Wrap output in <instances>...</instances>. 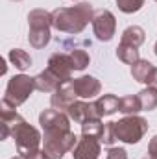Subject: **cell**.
<instances>
[{
  "mask_svg": "<svg viewBox=\"0 0 157 159\" xmlns=\"http://www.w3.org/2000/svg\"><path fill=\"white\" fill-rule=\"evenodd\" d=\"M67 115L70 117V120H74L78 124H83V122H87L91 119H100L94 102H81V100H76L67 109Z\"/></svg>",
  "mask_w": 157,
  "mask_h": 159,
  "instance_id": "10",
  "label": "cell"
},
{
  "mask_svg": "<svg viewBox=\"0 0 157 159\" xmlns=\"http://www.w3.org/2000/svg\"><path fill=\"white\" fill-rule=\"evenodd\" d=\"M100 154H102L100 139L89 137V135H81V139H78V144L72 150L74 159H98Z\"/></svg>",
  "mask_w": 157,
  "mask_h": 159,
  "instance_id": "8",
  "label": "cell"
},
{
  "mask_svg": "<svg viewBox=\"0 0 157 159\" xmlns=\"http://www.w3.org/2000/svg\"><path fill=\"white\" fill-rule=\"evenodd\" d=\"M146 159H152V157H148V156H146Z\"/></svg>",
  "mask_w": 157,
  "mask_h": 159,
  "instance_id": "32",
  "label": "cell"
},
{
  "mask_svg": "<svg viewBox=\"0 0 157 159\" xmlns=\"http://www.w3.org/2000/svg\"><path fill=\"white\" fill-rule=\"evenodd\" d=\"M43 129V150L48 159H63L67 152H72L78 144L76 133L70 129V117L59 109H44L39 115Z\"/></svg>",
  "mask_w": 157,
  "mask_h": 159,
  "instance_id": "1",
  "label": "cell"
},
{
  "mask_svg": "<svg viewBox=\"0 0 157 159\" xmlns=\"http://www.w3.org/2000/svg\"><path fill=\"white\" fill-rule=\"evenodd\" d=\"M94 7L89 2H79L70 7H57L52 11V28L63 34H81L92 22Z\"/></svg>",
  "mask_w": 157,
  "mask_h": 159,
  "instance_id": "2",
  "label": "cell"
},
{
  "mask_svg": "<svg viewBox=\"0 0 157 159\" xmlns=\"http://www.w3.org/2000/svg\"><path fill=\"white\" fill-rule=\"evenodd\" d=\"M6 70H7V67H6V59H2V74H6Z\"/></svg>",
  "mask_w": 157,
  "mask_h": 159,
  "instance_id": "28",
  "label": "cell"
},
{
  "mask_svg": "<svg viewBox=\"0 0 157 159\" xmlns=\"http://www.w3.org/2000/svg\"><path fill=\"white\" fill-rule=\"evenodd\" d=\"M92 32L98 41H111L117 34V19L109 9H96L92 17Z\"/></svg>",
  "mask_w": 157,
  "mask_h": 159,
  "instance_id": "6",
  "label": "cell"
},
{
  "mask_svg": "<svg viewBox=\"0 0 157 159\" xmlns=\"http://www.w3.org/2000/svg\"><path fill=\"white\" fill-rule=\"evenodd\" d=\"M115 141H117L115 126H113V122H105V126H104V133H102V137H100V143H102V144H107V146H113Z\"/></svg>",
  "mask_w": 157,
  "mask_h": 159,
  "instance_id": "23",
  "label": "cell"
},
{
  "mask_svg": "<svg viewBox=\"0 0 157 159\" xmlns=\"http://www.w3.org/2000/svg\"><path fill=\"white\" fill-rule=\"evenodd\" d=\"M34 91H35V78H32L28 74H17L7 81L4 98L19 107L32 96Z\"/></svg>",
  "mask_w": 157,
  "mask_h": 159,
  "instance_id": "5",
  "label": "cell"
},
{
  "mask_svg": "<svg viewBox=\"0 0 157 159\" xmlns=\"http://www.w3.org/2000/svg\"><path fill=\"white\" fill-rule=\"evenodd\" d=\"M117 57L122 63H126V65H135L141 59L139 48H135L131 44H126V43H120L117 46Z\"/></svg>",
  "mask_w": 157,
  "mask_h": 159,
  "instance_id": "16",
  "label": "cell"
},
{
  "mask_svg": "<svg viewBox=\"0 0 157 159\" xmlns=\"http://www.w3.org/2000/svg\"><path fill=\"white\" fill-rule=\"evenodd\" d=\"M105 159H128V152L126 148H120V146H111L107 150V156Z\"/></svg>",
  "mask_w": 157,
  "mask_h": 159,
  "instance_id": "24",
  "label": "cell"
},
{
  "mask_svg": "<svg viewBox=\"0 0 157 159\" xmlns=\"http://www.w3.org/2000/svg\"><path fill=\"white\" fill-rule=\"evenodd\" d=\"M76 98H78V94H76V91H74L72 80H69V81L61 83V85L52 93V96H50V106H52L54 109H59V111H65V113H67V109L76 102Z\"/></svg>",
  "mask_w": 157,
  "mask_h": 159,
  "instance_id": "7",
  "label": "cell"
},
{
  "mask_svg": "<svg viewBox=\"0 0 157 159\" xmlns=\"http://www.w3.org/2000/svg\"><path fill=\"white\" fill-rule=\"evenodd\" d=\"M46 69L52 70L57 78L63 80V81L72 80L70 76H72L74 67H72L70 54H63V52H56V54H52L50 59H48V67H46Z\"/></svg>",
  "mask_w": 157,
  "mask_h": 159,
  "instance_id": "9",
  "label": "cell"
},
{
  "mask_svg": "<svg viewBox=\"0 0 157 159\" xmlns=\"http://www.w3.org/2000/svg\"><path fill=\"white\" fill-rule=\"evenodd\" d=\"M94 106H96V111H98L100 119H102V117H109V115H113V113L118 111L120 98L115 96V94H102V96L94 102Z\"/></svg>",
  "mask_w": 157,
  "mask_h": 159,
  "instance_id": "13",
  "label": "cell"
},
{
  "mask_svg": "<svg viewBox=\"0 0 157 159\" xmlns=\"http://www.w3.org/2000/svg\"><path fill=\"white\" fill-rule=\"evenodd\" d=\"M148 157L157 159V135L152 137V141H150V144H148Z\"/></svg>",
  "mask_w": 157,
  "mask_h": 159,
  "instance_id": "25",
  "label": "cell"
},
{
  "mask_svg": "<svg viewBox=\"0 0 157 159\" xmlns=\"http://www.w3.org/2000/svg\"><path fill=\"white\" fill-rule=\"evenodd\" d=\"M152 70H154V65L148 59H139L135 65H131V76H133V80H137L141 83H146L148 81Z\"/></svg>",
  "mask_w": 157,
  "mask_h": 159,
  "instance_id": "17",
  "label": "cell"
},
{
  "mask_svg": "<svg viewBox=\"0 0 157 159\" xmlns=\"http://www.w3.org/2000/svg\"><path fill=\"white\" fill-rule=\"evenodd\" d=\"M61 83H65L63 80H59L52 70L44 69L43 72H39L35 76V89L37 91H43V93H54Z\"/></svg>",
  "mask_w": 157,
  "mask_h": 159,
  "instance_id": "12",
  "label": "cell"
},
{
  "mask_svg": "<svg viewBox=\"0 0 157 159\" xmlns=\"http://www.w3.org/2000/svg\"><path fill=\"white\" fill-rule=\"evenodd\" d=\"M139 100H141V106H142V111H154L157 107V87H144L139 94Z\"/></svg>",
  "mask_w": 157,
  "mask_h": 159,
  "instance_id": "18",
  "label": "cell"
},
{
  "mask_svg": "<svg viewBox=\"0 0 157 159\" xmlns=\"http://www.w3.org/2000/svg\"><path fill=\"white\" fill-rule=\"evenodd\" d=\"M117 6L122 13H137L139 9H142L144 0H117Z\"/></svg>",
  "mask_w": 157,
  "mask_h": 159,
  "instance_id": "22",
  "label": "cell"
},
{
  "mask_svg": "<svg viewBox=\"0 0 157 159\" xmlns=\"http://www.w3.org/2000/svg\"><path fill=\"white\" fill-rule=\"evenodd\" d=\"M154 52H155V56H157V43H155V46H154Z\"/></svg>",
  "mask_w": 157,
  "mask_h": 159,
  "instance_id": "29",
  "label": "cell"
},
{
  "mask_svg": "<svg viewBox=\"0 0 157 159\" xmlns=\"http://www.w3.org/2000/svg\"><path fill=\"white\" fill-rule=\"evenodd\" d=\"M13 2H20V0H13Z\"/></svg>",
  "mask_w": 157,
  "mask_h": 159,
  "instance_id": "31",
  "label": "cell"
},
{
  "mask_svg": "<svg viewBox=\"0 0 157 159\" xmlns=\"http://www.w3.org/2000/svg\"><path fill=\"white\" fill-rule=\"evenodd\" d=\"M104 126L105 124L102 122V119H91L81 124V135H89V137L100 139L102 133H104Z\"/></svg>",
  "mask_w": 157,
  "mask_h": 159,
  "instance_id": "20",
  "label": "cell"
},
{
  "mask_svg": "<svg viewBox=\"0 0 157 159\" xmlns=\"http://www.w3.org/2000/svg\"><path fill=\"white\" fill-rule=\"evenodd\" d=\"M9 61L15 65V69H19L20 72H24L26 69H30L32 67V57H30V54L26 52V50H22V48H13V50H9Z\"/></svg>",
  "mask_w": 157,
  "mask_h": 159,
  "instance_id": "15",
  "label": "cell"
},
{
  "mask_svg": "<svg viewBox=\"0 0 157 159\" xmlns=\"http://www.w3.org/2000/svg\"><path fill=\"white\" fill-rule=\"evenodd\" d=\"M70 59H72L74 70H85V69L89 67V63H91L89 54H87L85 50H81V48H74V50L70 52Z\"/></svg>",
  "mask_w": 157,
  "mask_h": 159,
  "instance_id": "21",
  "label": "cell"
},
{
  "mask_svg": "<svg viewBox=\"0 0 157 159\" xmlns=\"http://www.w3.org/2000/svg\"><path fill=\"white\" fill-rule=\"evenodd\" d=\"M28 24H30V32H28V41L34 48H44L50 39V28H52V13L46 9H32L28 13Z\"/></svg>",
  "mask_w": 157,
  "mask_h": 159,
  "instance_id": "3",
  "label": "cell"
},
{
  "mask_svg": "<svg viewBox=\"0 0 157 159\" xmlns=\"http://www.w3.org/2000/svg\"><path fill=\"white\" fill-rule=\"evenodd\" d=\"M146 41V32L141 28V26H128L122 35H120V43H126V44H131L135 48L142 46V43Z\"/></svg>",
  "mask_w": 157,
  "mask_h": 159,
  "instance_id": "14",
  "label": "cell"
},
{
  "mask_svg": "<svg viewBox=\"0 0 157 159\" xmlns=\"http://www.w3.org/2000/svg\"><path fill=\"white\" fill-rule=\"evenodd\" d=\"M155 2H157V0H155Z\"/></svg>",
  "mask_w": 157,
  "mask_h": 159,
  "instance_id": "33",
  "label": "cell"
},
{
  "mask_svg": "<svg viewBox=\"0 0 157 159\" xmlns=\"http://www.w3.org/2000/svg\"><path fill=\"white\" fill-rule=\"evenodd\" d=\"M74 91L79 98H94L96 94H100L102 91V83L100 80H96L94 76H79V78L72 80Z\"/></svg>",
  "mask_w": 157,
  "mask_h": 159,
  "instance_id": "11",
  "label": "cell"
},
{
  "mask_svg": "<svg viewBox=\"0 0 157 159\" xmlns=\"http://www.w3.org/2000/svg\"><path fill=\"white\" fill-rule=\"evenodd\" d=\"M146 85H152V87H157V67H154V70H152L150 78H148V81H146Z\"/></svg>",
  "mask_w": 157,
  "mask_h": 159,
  "instance_id": "27",
  "label": "cell"
},
{
  "mask_svg": "<svg viewBox=\"0 0 157 159\" xmlns=\"http://www.w3.org/2000/svg\"><path fill=\"white\" fill-rule=\"evenodd\" d=\"M11 159H24L22 156H17V157H11Z\"/></svg>",
  "mask_w": 157,
  "mask_h": 159,
  "instance_id": "30",
  "label": "cell"
},
{
  "mask_svg": "<svg viewBox=\"0 0 157 159\" xmlns=\"http://www.w3.org/2000/svg\"><path fill=\"white\" fill-rule=\"evenodd\" d=\"M118 111H120V113H124V115H137L139 111H142V106H141L139 96H137V94L122 96V98H120Z\"/></svg>",
  "mask_w": 157,
  "mask_h": 159,
  "instance_id": "19",
  "label": "cell"
},
{
  "mask_svg": "<svg viewBox=\"0 0 157 159\" xmlns=\"http://www.w3.org/2000/svg\"><path fill=\"white\" fill-rule=\"evenodd\" d=\"M117 141H122L126 144H137L148 131V120L139 115H126L118 122H113Z\"/></svg>",
  "mask_w": 157,
  "mask_h": 159,
  "instance_id": "4",
  "label": "cell"
},
{
  "mask_svg": "<svg viewBox=\"0 0 157 159\" xmlns=\"http://www.w3.org/2000/svg\"><path fill=\"white\" fill-rule=\"evenodd\" d=\"M24 159H48V157H46L44 150H43V148H39V150H35V152H32V154L24 156Z\"/></svg>",
  "mask_w": 157,
  "mask_h": 159,
  "instance_id": "26",
  "label": "cell"
}]
</instances>
